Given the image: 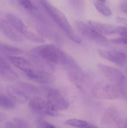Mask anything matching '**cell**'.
Segmentation results:
<instances>
[{
    "label": "cell",
    "mask_w": 127,
    "mask_h": 128,
    "mask_svg": "<svg viewBox=\"0 0 127 128\" xmlns=\"http://www.w3.org/2000/svg\"><path fill=\"white\" fill-rule=\"evenodd\" d=\"M32 56L37 64L54 68L55 64L63 66L68 70L79 68L76 61L67 53L55 46L43 45L31 50Z\"/></svg>",
    "instance_id": "1"
},
{
    "label": "cell",
    "mask_w": 127,
    "mask_h": 128,
    "mask_svg": "<svg viewBox=\"0 0 127 128\" xmlns=\"http://www.w3.org/2000/svg\"><path fill=\"white\" fill-rule=\"evenodd\" d=\"M40 2L49 16L63 31L67 37L77 44L81 43V39L75 34L65 16L47 0H40Z\"/></svg>",
    "instance_id": "2"
},
{
    "label": "cell",
    "mask_w": 127,
    "mask_h": 128,
    "mask_svg": "<svg viewBox=\"0 0 127 128\" xmlns=\"http://www.w3.org/2000/svg\"><path fill=\"white\" fill-rule=\"evenodd\" d=\"M75 25L81 35L88 40L99 45H105L107 43V38L88 24L82 21H77L75 22Z\"/></svg>",
    "instance_id": "3"
},
{
    "label": "cell",
    "mask_w": 127,
    "mask_h": 128,
    "mask_svg": "<svg viewBox=\"0 0 127 128\" xmlns=\"http://www.w3.org/2000/svg\"><path fill=\"white\" fill-rule=\"evenodd\" d=\"M28 106L31 111L37 115L55 116H57L59 114L47 100L39 97H35L31 99Z\"/></svg>",
    "instance_id": "4"
},
{
    "label": "cell",
    "mask_w": 127,
    "mask_h": 128,
    "mask_svg": "<svg viewBox=\"0 0 127 128\" xmlns=\"http://www.w3.org/2000/svg\"><path fill=\"white\" fill-rule=\"evenodd\" d=\"M97 68L106 78L115 86H122L125 84L126 77L118 69L102 64H98Z\"/></svg>",
    "instance_id": "5"
},
{
    "label": "cell",
    "mask_w": 127,
    "mask_h": 128,
    "mask_svg": "<svg viewBox=\"0 0 127 128\" xmlns=\"http://www.w3.org/2000/svg\"><path fill=\"white\" fill-rule=\"evenodd\" d=\"M24 74L30 80L43 84H48L54 81V77L50 71L42 68L33 66Z\"/></svg>",
    "instance_id": "6"
},
{
    "label": "cell",
    "mask_w": 127,
    "mask_h": 128,
    "mask_svg": "<svg viewBox=\"0 0 127 128\" xmlns=\"http://www.w3.org/2000/svg\"><path fill=\"white\" fill-rule=\"evenodd\" d=\"M92 93L99 99H115L120 96L116 86L103 83H97L92 88Z\"/></svg>",
    "instance_id": "7"
},
{
    "label": "cell",
    "mask_w": 127,
    "mask_h": 128,
    "mask_svg": "<svg viewBox=\"0 0 127 128\" xmlns=\"http://www.w3.org/2000/svg\"><path fill=\"white\" fill-rule=\"evenodd\" d=\"M47 100L56 111L65 110L68 108V103L59 91L53 88L46 90Z\"/></svg>",
    "instance_id": "8"
},
{
    "label": "cell",
    "mask_w": 127,
    "mask_h": 128,
    "mask_svg": "<svg viewBox=\"0 0 127 128\" xmlns=\"http://www.w3.org/2000/svg\"><path fill=\"white\" fill-rule=\"evenodd\" d=\"M98 53L103 58L117 64L124 65L127 62V56L121 52L99 49Z\"/></svg>",
    "instance_id": "9"
},
{
    "label": "cell",
    "mask_w": 127,
    "mask_h": 128,
    "mask_svg": "<svg viewBox=\"0 0 127 128\" xmlns=\"http://www.w3.org/2000/svg\"><path fill=\"white\" fill-rule=\"evenodd\" d=\"M104 128H120V120L117 110L109 108L106 110L102 119Z\"/></svg>",
    "instance_id": "10"
},
{
    "label": "cell",
    "mask_w": 127,
    "mask_h": 128,
    "mask_svg": "<svg viewBox=\"0 0 127 128\" xmlns=\"http://www.w3.org/2000/svg\"><path fill=\"white\" fill-rule=\"evenodd\" d=\"M0 28L2 33L11 41L21 42L23 40L21 35L7 20H1Z\"/></svg>",
    "instance_id": "11"
},
{
    "label": "cell",
    "mask_w": 127,
    "mask_h": 128,
    "mask_svg": "<svg viewBox=\"0 0 127 128\" xmlns=\"http://www.w3.org/2000/svg\"><path fill=\"white\" fill-rule=\"evenodd\" d=\"M0 74L3 78L7 80L14 81L18 79L17 74L4 58L1 56L0 59Z\"/></svg>",
    "instance_id": "12"
},
{
    "label": "cell",
    "mask_w": 127,
    "mask_h": 128,
    "mask_svg": "<svg viewBox=\"0 0 127 128\" xmlns=\"http://www.w3.org/2000/svg\"><path fill=\"white\" fill-rule=\"evenodd\" d=\"M7 92L10 97L16 102L23 103L27 101L29 97L27 94L18 86H9Z\"/></svg>",
    "instance_id": "13"
},
{
    "label": "cell",
    "mask_w": 127,
    "mask_h": 128,
    "mask_svg": "<svg viewBox=\"0 0 127 128\" xmlns=\"http://www.w3.org/2000/svg\"><path fill=\"white\" fill-rule=\"evenodd\" d=\"M7 58L11 64L24 73L33 66L29 61L19 56H8Z\"/></svg>",
    "instance_id": "14"
},
{
    "label": "cell",
    "mask_w": 127,
    "mask_h": 128,
    "mask_svg": "<svg viewBox=\"0 0 127 128\" xmlns=\"http://www.w3.org/2000/svg\"><path fill=\"white\" fill-rule=\"evenodd\" d=\"M87 23L103 35H109L115 34L116 28L112 26L94 21H88Z\"/></svg>",
    "instance_id": "15"
},
{
    "label": "cell",
    "mask_w": 127,
    "mask_h": 128,
    "mask_svg": "<svg viewBox=\"0 0 127 128\" xmlns=\"http://www.w3.org/2000/svg\"><path fill=\"white\" fill-rule=\"evenodd\" d=\"M0 50L1 53L7 55V56H15L23 52L22 50L19 48L3 43L0 44Z\"/></svg>",
    "instance_id": "16"
},
{
    "label": "cell",
    "mask_w": 127,
    "mask_h": 128,
    "mask_svg": "<svg viewBox=\"0 0 127 128\" xmlns=\"http://www.w3.org/2000/svg\"><path fill=\"white\" fill-rule=\"evenodd\" d=\"M0 105L2 108L7 110L13 109L15 107V101L10 97L1 94Z\"/></svg>",
    "instance_id": "17"
},
{
    "label": "cell",
    "mask_w": 127,
    "mask_h": 128,
    "mask_svg": "<svg viewBox=\"0 0 127 128\" xmlns=\"http://www.w3.org/2000/svg\"><path fill=\"white\" fill-rule=\"evenodd\" d=\"M18 86L22 90H24L26 93L31 94H39L40 92V90L37 86L27 83H21L18 85Z\"/></svg>",
    "instance_id": "18"
},
{
    "label": "cell",
    "mask_w": 127,
    "mask_h": 128,
    "mask_svg": "<svg viewBox=\"0 0 127 128\" xmlns=\"http://www.w3.org/2000/svg\"><path fill=\"white\" fill-rule=\"evenodd\" d=\"M94 5L96 10L102 15L106 16H112V13L110 8L102 2H96Z\"/></svg>",
    "instance_id": "19"
},
{
    "label": "cell",
    "mask_w": 127,
    "mask_h": 128,
    "mask_svg": "<svg viewBox=\"0 0 127 128\" xmlns=\"http://www.w3.org/2000/svg\"><path fill=\"white\" fill-rule=\"evenodd\" d=\"M88 122L82 120L71 119L65 122V124L73 127L79 128H84Z\"/></svg>",
    "instance_id": "20"
},
{
    "label": "cell",
    "mask_w": 127,
    "mask_h": 128,
    "mask_svg": "<svg viewBox=\"0 0 127 128\" xmlns=\"http://www.w3.org/2000/svg\"><path fill=\"white\" fill-rule=\"evenodd\" d=\"M72 7L78 12H83L84 9V0H69Z\"/></svg>",
    "instance_id": "21"
},
{
    "label": "cell",
    "mask_w": 127,
    "mask_h": 128,
    "mask_svg": "<svg viewBox=\"0 0 127 128\" xmlns=\"http://www.w3.org/2000/svg\"><path fill=\"white\" fill-rule=\"evenodd\" d=\"M19 2L20 4L28 11L33 13L36 10V8L30 0H19Z\"/></svg>",
    "instance_id": "22"
},
{
    "label": "cell",
    "mask_w": 127,
    "mask_h": 128,
    "mask_svg": "<svg viewBox=\"0 0 127 128\" xmlns=\"http://www.w3.org/2000/svg\"><path fill=\"white\" fill-rule=\"evenodd\" d=\"M36 124L37 128H58L46 120L41 118L37 120Z\"/></svg>",
    "instance_id": "23"
},
{
    "label": "cell",
    "mask_w": 127,
    "mask_h": 128,
    "mask_svg": "<svg viewBox=\"0 0 127 128\" xmlns=\"http://www.w3.org/2000/svg\"><path fill=\"white\" fill-rule=\"evenodd\" d=\"M13 123L19 128H30V125L24 119L16 117L13 120Z\"/></svg>",
    "instance_id": "24"
},
{
    "label": "cell",
    "mask_w": 127,
    "mask_h": 128,
    "mask_svg": "<svg viewBox=\"0 0 127 128\" xmlns=\"http://www.w3.org/2000/svg\"><path fill=\"white\" fill-rule=\"evenodd\" d=\"M110 42L115 44L118 45H127V37L122 36V37L115 38L110 40Z\"/></svg>",
    "instance_id": "25"
},
{
    "label": "cell",
    "mask_w": 127,
    "mask_h": 128,
    "mask_svg": "<svg viewBox=\"0 0 127 128\" xmlns=\"http://www.w3.org/2000/svg\"><path fill=\"white\" fill-rule=\"evenodd\" d=\"M115 34H118L122 36L127 37V27H119L116 28Z\"/></svg>",
    "instance_id": "26"
},
{
    "label": "cell",
    "mask_w": 127,
    "mask_h": 128,
    "mask_svg": "<svg viewBox=\"0 0 127 128\" xmlns=\"http://www.w3.org/2000/svg\"><path fill=\"white\" fill-rule=\"evenodd\" d=\"M116 21L118 23L123 24L127 27V19L121 16H118L116 17Z\"/></svg>",
    "instance_id": "27"
},
{
    "label": "cell",
    "mask_w": 127,
    "mask_h": 128,
    "mask_svg": "<svg viewBox=\"0 0 127 128\" xmlns=\"http://www.w3.org/2000/svg\"><path fill=\"white\" fill-rule=\"evenodd\" d=\"M120 8L123 12L127 14V0H125L121 3Z\"/></svg>",
    "instance_id": "28"
},
{
    "label": "cell",
    "mask_w": 127,
    "mask_h": 128,
    "mask_svg": "<svg viewBox=\"0 0 127 128\" xmlns=\"http://www.w3.org/2000/svg\"><path fill=\"white\" fill-rule=\"evenodd\" d=\"M5 127L6 128H18L13 122H7L5 124Z\"/></svg>",
    "instance_id": "29"
},
{
    "label": "cell",
    "mask_w": 127,
    "mask_h": 128,
    "mask_svg": "<svg viewBox=\"0 0 127 128\" xmlns=\"http://www.w3.org/2000/svg\"><path fill=\"white\" fill-rule=\"evenodd\" d=\"M84 128H98L95 126L94 125L92 124L88 123V124L85 126Z\"/></svg>",
    "instance_id": "30"
},
{
    "label": "cell",
    "mask_w": 127,
    "mask_h": 128,
    "mask_svg": "<svg viewBox=\"0 0 127 128\" xmlns=\"http://www.w3.org/2000/svg\"><path fill=\"white\" fill-rule=\"evenodd\" d=\"M123 128H127V117L125 119V121Z\"/></svg>",
    "instance_id": "31"
},
{
    "label": "cell",
    "mask_w": 127,
    "mask_h": 128,
    "mask_svg": "<svg viewBox=\"0 0 127 128\" xmlns=\"http://www.w3.org/2000/svg\"><path fill=\"white\" fill-rule=\"evenodd\" d=\"M101 2H102V3H104L106 2V0H99Z\"/></svg>",
    "instance_id": "32"
},
{
    "label": "cell",
    "mask_w": 127,
    "mask_h": 128,
    "mask_svg": "<svg viewBox=\"0 0 127 128\" xmlns=\"http://www.w3.org/2000/svg\"></svg>",
    "instance_id": "33"
}]
</instances>
